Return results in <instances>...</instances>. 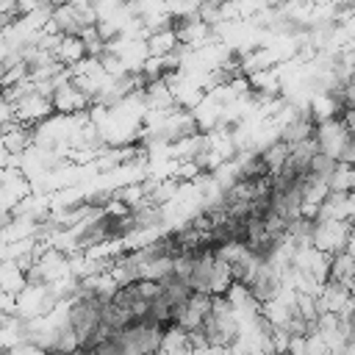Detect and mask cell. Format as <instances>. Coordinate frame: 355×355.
I'll list each match as a JSON object with an SVG mask.
<instances>
[{
	"mask_svg": "<svg viewBox=\"0 0 355 355\" xmlns=\"http://www.w3.org/2000/svg\"><path fill=\"white\" fill-rule=\"evenodd\" d=\"M261 153V158H263V164L269 166V172L275 175V172H280V166L286 164V158H288V153H291V147L286 144V141H280L277 136L263 147V150H258Z\"/></svg>",
	"mask_w": 355,
	"mask_h": 355,
	"instance_id": "3",
	"label": "cell"
},
{
	"mask_svg": "<svg viewBox=\"0 0 355 355\" xmlns=\"http://www.w3.org/2000/svg\"><path fill=\"white\" fill-rule=\"evenodd\" d=\"M349 239H352V225L349 222H319L311 247L319 250L322 255L333 258L338 252H347Z\"/></svg>",
	"mask_w": 355,
	"mask_h": 355,
	"instance_id": "1",
	"label": "cell"
},
{
	"mask_svg": "<svg viewBox=\"0 0 355 355\" xmlns=\"http://www.w3.org/2000/svg\"><path fill=\"white\" fill-rule=\"evenodd\" d=\"M338 158H333V155H327V153H316L313 155V161H311V169H308V180H313V183H330V178L336 175V169H338Z\"/></svg>",
	"mask_w": 355,
	"mask_h": 355,
	"instance_id": "2",
	"label": "cell"
}]
</instances>
